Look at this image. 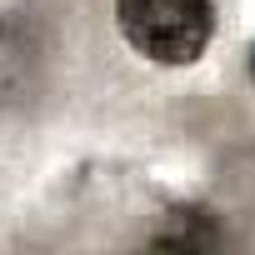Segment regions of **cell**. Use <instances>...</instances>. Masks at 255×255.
I'll return each instance as SVG.
<instances>
[{
	"label": "cell",
	"mask_w": 255,
	"mask_h": 255,
	"mask_svg": "<svg viewBox=\"0 0 255 255\" xmlns=\"http://www.w3.org/2000/svg\"><path fill=\"white\" fill-rule=\"evenodd\" d=\"M115 25L155 65H195L215 35L210 0H115Z\"/></svg>",
	"instance_id": "cell-1"
},
{
	"label": "cell",
	"mask_w": 255,
	"mask_h": 255,
	"mask_svg": "<svg viewBox=\"0 0 255 255\" xmlns=\"http://www.w3.org/2000/svg\"><path fill=\"white\" fill-rule=\"evenodd\" d=\"M250 75H255V55H250Z\"/></svg>",
	"instance_id": "cell-2"
}]
</instances>
